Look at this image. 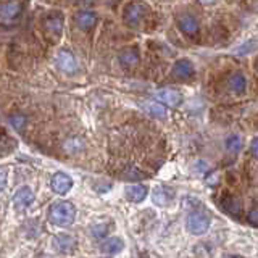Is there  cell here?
<instances>
[{
	"label": "cell",
	"instance_id": "cell-1",
	"mask_svg": "<svg viewBox=\"0 0 258 258\" xmlns=\"http://www.w3.org/2000/svg\"><path fill=\"white\" fill-rule=\"evenodd\" d=\"M76 216V208L70 202H55V204L48 208V221L55 226H70L75 221Z\"/></svg>",
	"mask_w": 258,
	"mask_h": 258
},
{
	"label": "cell",
	"instance_id": "cell-2",
	"mask_svg": "<svg viewBox=\"0 0 258 258\" xmlns=\"http://www.w3.org/2000/svg\"><path fill=\"white\" fill-rule=\"evenodd\" d=\"M145 18V5L139 2H131L124 7L123 20L129 28H139V24Z\"/></svg>",
	"mask_w": 258,
	"mask_h": 258
},
{
	"label": "cell",
	"instance_id": "cell-3",
	"mask_svg": "<svg viewBox=\"0 0 258 258\" xmlns=\"http://www.w3.org/2000/svg\"><path fill=\"white\" fill-rule=\"evenodd\" d=\"M185 226H187V231L190 234H204L208 231L210 228V218L208 215L202 213V212H192L189 216H187V221H185Z\"/></svg>",
	"mask_w": 258,
	"mask_h": 258
},
{
	"label": "cell",
	"instance_id": "cell-4",
	"mask_svg": "<svg viewBox=\"0 0 258 258\" xmlns=\"http://www.w3.org/2000/svg\"><path fill=\"white\" fill-rule=\"evenodd\" d=\"M177 28H179V31L182 32V34L189 36V37H197L199 32H200V24H199V20L196 18V16L192 15H179L177 16Z\"/></svg>",
	"mask_w": 258,
	"mask_h": 258
},
{
	"label": "cell",
	"instance_id": "cell-5",
	"mask_svg": "<svg viewBox=\"0 0 258 258\" xmlns=\"http://www.w3.org/2000/svg\"><path fill=\"white\" fill-rule=\"evenodd\" d=\"M78 245L76 239L73 236H68V234H58L55 236L52 240V247L56 253H63V255H70L75 252V248Z\"/></svg>",
	"mask_w": 258,
	"mask_h": 258
},
{
	"label": "cell",
	"instance_id": "cell-6",
	"mask_svg": "<svg viewBox=\"0 0 258 258\" xmlns=\"http://www.w3.org/2000/svg\"><path fill=\"white\" fill-rule=\"evenodd\" d=\"M56 67H58L63 73H67V75H73V73L78 71V61L75 58V55H73L70 50L67 48H63L58 53H56Z\"/></svg>",
	"mask_w": 258,
	"mask_h": 258
},
{
	"label": "cell",
	"instance_id": "cell-7",
	"mask_svg": "<svg viewBox=\"0 0 258 258\" xmlns=\"http://www.w3.org/2000/svg\"><path fill=\"white\" fill-rule=\"evenodd\" d=\"M155 99L161 103L168 105V107H179L182 103V95L176 89H160L155 94Z\"/></svg>",
	"mask_w": 258,
	"mask_h": 258
},
{
	"label": "cell",
	"instance_id": "cell-8",
	"mask_svg": "<svg viewBox=\"0 0 258 258\" xmlns=\"http://www.w3.org/2000/svg\"><path fill=\"white\" fill-rule=\"evenodd\" d=\"M97 21H99V16H97L95 12H91V10H81L75 15V23L79 29L83 31H89L92 29Z\"/></svg>",
	"mask_w": 258,
	"mask_h": 258
},
{
	"label": "cell",
	"instance_id": "cell-9",
	"mask_svg": "<svg viewBox=\"0 0 258 258\" xmlns=\"http://www.w3.org/2000/svg\"><path fill=\"white\" fill-rule=\"evenodd\" d=\"M44 28L52 37H60L63 32V16L58 12L50 13L44 21Z\"/></svg>",
	"mask_w": 258,
	"mask_h": 258
},
{
	"label": "cell",
	"instance_id": "cell-10",
	"mask_svg": "<svg viewBox=\"0 0 258 258\" xmlns=\"http://www.w3.org/2000/svg\"><path fill=\"white\" fill-rule=\"evenodd\" d=\"M171 73H173V76L177 79H190V78H194V75H196V68H194L190 60L181 58L174 63Z\"/></svg>",
	"mask_w": 258,
	"mask_h": 258
},
{
	"label": "cell",
	"instance_id": "cell-11",
	"mask_svg": "<svg viewBox=\"0 0 258 258\" xmlns=\"http://www.w3.org/2000/svg\"><path fill=\"white\" fill-rule=\"evenodd\" d=\"M23 12V5L18 0H10V2H5L0 5V18L5 21H12L15 18H18Z\"/></svg>",
	"mask_w": 258,
	"mask_h": 258
},
{
	"label": "cell",
	"instance_id": "cell-12",
	"mask_svg": "<svg viewBox=\"0 0 258 258\" xmlns=\"http://www.w3.org/2000/svg\"><path fill=\"white\" fill-rule=\"evenodd\" d=\"M174 189L168 187V185H158V187L153 190V202L158 207H166L173 202L174 199Z\"/></svg>",
	"mask_w": 258,
	"mask_h": 258
},
{
	"label": "cell",
	"instance_id": "cell-13",
	"mask_svg": "<svg viewBox=\"0 0 258 258\" xmlns=\"http://www.w3.org/2000/svg\"><path fill=\"white\" fill-rule=\"evenodd\" d=\"M50 185H52L53 192H56V194H67L73 187V179L68 174H64V173H56L52 177Z\"/></svg>",
	"mask_w": 258,
	"mask_h": 258
},
{
	"label": "cell",
	"instance_id": "cell-14",
	"mask_svg": "<svg viewBox=\"0 0 258 258\" xmlns=\"http://www.w3.org/2000/svg\"><path fill=\"white\" fill-rule=\"evenodd\" d=\"M32 202H34V194H32V190L28 189V187L20 189L13 197V205H15V208H18V210L28 208Z\"/></svg>",
	"mask_w": 258,
	"mask_h": 258
},
{
	"label": "cell",
	"instance_id": "cell-15",
	"mask_svg": "<svg viewBox=\"0 0 258 258\" xmlns=\"http://www.w3.org/2000/svg\"><path fill=\"white\" fill-rule=\"evenodd\" d=\"M139 52L136 48H124L119 55V63L123 64L124 68H134L136 64H139Z\"/></svg>",
	"mask_w": 258,
	"mask_h": 258
},
{
	"label": "cell",
	"instance_id": "cell-16",
	"mask_svg": "<svg viewBox=\"0 0 258 258\" xmlns=\"http://www.w3.org/2000/svg\"><path fill=\"white\" fill-rule=\"evenodd\" d=\"M124 194H126L127 200L134 202V204H139V202H142L145 199V196H147V187H145V185H139V184L127 185Z\"/></svg>",
	"mask_w": 258,
	"mask_h": 258
},
{
	"label": "cell",
	"instance_id": "cell-17",
	"mask_svg": "<svg viewBox=\"0 0 258 258\" xmlns=\"http://www.w3.org/2000/svg\"><path fill=\"white\" fill-rule=\"evenodd\" d=\"M102 248V252L103 253H108V255H115V253H119L121 250L124 248V242L123 239H119V237H110L103 242V244L100 245Z\"/></svg>",
	"mask_w": 258,
	"mask_h": 258
},
{
	"label": "cell",
	"instance_id": "cell-18",
	"mask_svg": "<svg viewBox=\"0 0 258 258\" xmlns=\"http://www.w3.org/2000/svg\"><path fill=\"white\" fill-rule=\"evenodd\" d=\"M229 87L236 94H244L247 89V78L242 75V73H236V75H232L229 79Z\"/></svg>",
	"mask_w": 258,
	"mask_h": 258
},
{
	"label": "cell",
	"instance_id": "cell-19",
	"mask_svg": "<svg viewBox=\"0 0 258 258\" xmlns=\"http://www.w3.org/2000/svg\"><path fill=\"white\" fill-rule=\"evenodd\" d=\"M221 207L231 215H239V212H240V202L237 199H234V197H226L221 202Z\"/></svg>",
	"mask_w": 258,
	"mask_h": 258
},
{
	"label": "cell",
	"instance_id": "cell-20",
	"mask_svg": "<svg viewBox=\"0 0 258 258\" xmlns=\"http://www.w3.org/2000/svg\"><path fill=\"white\" fill-rule=\"evenodd\" d=\"M145 110H147L152 116L160 118V119H163L166 116L165 107H161V103H157V102H147L145 103Z\"/></svg>",
	"mask_w": 258,
	"mask_h": 258
},
{
	"label": "cell",
	"instance_id": "cell-21",
	"mask_svg": "<svg viewBox=\"0 0 258 258\" xmlns=\"http://www.w3.org/2000/svg\"><path fill=\"white\" fill-rule=\"evenodd\" d=\"M242 147V141L239 136H229L226 139V149H228L231 153H237Z\"/></svg>",
	"mask_w": 258,
	"mask_h": 258
},
{
	"label": "cell",
	"instance_id": "cell-22",
	"mask_svg": "<svg viewBox=\"0 0 258 258\" xmlns=\"http://www.w3.org/2000/svg\"><path fill=\"white\" fill-rule=\"evenodd\" d=\"M10 123L15 129H21L24 124H26V118H24L23 115H13L10 118Z\"/></svg>",
	"mask_w": 258,
	"mask_h": 258
},
{
	"label": "cell",
	"instance_id": "cell-23",
	"mask_svg": "<svg viewBox=\"0 0 258 258\" xmlns=\"http://www.w3.org/2000/svg\"><path fill=\"white\" fill-rule=\"evenodd\" d=\"M5 184H7V169L0 168V192L5 189Z\"/></svg>",
	"mask_w": 258,
	"mask_h": 258
},
{
	"label": "cell",
	"instance_id": "cell-24",
	"mask_svg": "<svg viewBox=\"0 0 258 258\" xmlns=\"http://www.w3.org/2000/svg\"><path fill=\"white\" fill-rule=\"evenodd\" d=\"M92 232L95 234V237H102L107 232V226H97V228L92 229Z\"/></svg>",
	"mask_w": 258,
	"mask_h": 258
},
{
	"label": "cell",
	"instance_id": "cell-25",
	"mask_svg": "<svg viewBox=\"0 0 258 258\" xmlns=\"http://www.w3.org/2000/svg\"><path fill=\"white\" fill-rule=\"evenodd\" d=\"M247 218H248V221L255 226V224L258 223V220H256V210H255V208H253V210H250L248 215H247Z\"/></svg>",
	"mask_w": 258,
	"mask_h": 258
},
{
	"label": "cell",
	"instance_id": "cell-26",
	"mask_svg": "<svg viewBox=\"0 0 258 258\" xmlns=\"http://www.w3.org/2000/svg\"><path fill=\"white\" fill-rule=\"evenodd\" d=\"M256 144H258V142H256V139H253V141H252V153H253V158H256V157H258V152H256Z\"/></svg>",
	"mask_w": 258,
	"mask_h": 258
},
{
	"label": "cell",
	"instance_id": "cell-27",
	"mask_svg": "<svg viewBox=\"0 0 258 258\" xmlns=\"http://www.w3.org/2000/svg\"><path fill=\"white\" fill-rule=\"evenodd\" d=\"M215 2V0H200V4H204V5H212Z\"/></svg>",
	"mask_w": 258,
	"mask_h": 258
},
{
	"label": "cell",
	"instance_id": "cell-28",
	"mask_svg": "<svg viewBox=\"0 0 258 258\" xmlns=\"http://www.w3.org/2000/svg\"><path fill=\"white\" fill-rule=\"evenodd\" d=\"M224 258H240V256H234V255H228V256H224Z\"/></svg>",
	"mask_w": 258,
	"mask_h": 258
}]
</instances>
